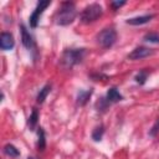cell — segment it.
<instances>
[{"mask_svg": "<svg viewBox=\"0 0 159 159\" xmlns=\"http://www.w3.org/2000/svg\"><path fill=\"white\" fill-rule=\"evenodd\" d=\"M77 16L76 5L72 1H65L61 4L58 11L55 15V22L60 26H67L73 22Z\"/></svg>", "mask_w": 159, "mask_h": 159, "instance_id": "6da1fadb", "label": "cell"}, {"mask_svg": "<svg viewBox=\"0 0 159 159\" xmlns=\"http://www.w3.org/2000/svg\"><path fill=\"white\" fill-rule=\"evenodd\" d=\"M86 50L84 48H67L63 51L61 60H60V65L62 68L65 70H71L73 66L78 65L83 57H84Z\"/></svg>", "mask_w": 159, "mask_h": 159, "instance_id": "7a4b0ae2", "label": "cell"}, {"mask_svg": "<svg viewBox=\"0 0 159 159\" xmlns=\"http://www.w3.org/2000/svg\"><path fill=\"white\" fill-rule=\"evenodd\" d=\"M103 14V9L98 2H93L87 5L82 12H81V21L83 24H91L94 22L97 19H99Z\"/></svg>", "mask_w": 159, "mask_h": 159, "instance_id": "3957f363", "label": "cell"}, {"mask_svg": "<svg viewBox=\"0 0 159 159\" xmlns=\"http://www.w3.org/2000/svg\"><path fill=\"white\" fill-rule=\"evenodd\" d=\"M117 41V32L113 27H107L103 29L98 35H97V42L103 47V48H109L112 47Z\"/></svg>", "mask_w": 159, "mask_h": 159, "instance_id": "277c9868", "label": "cell"}, {"mask_svg": "<svg viewBox=\"0 0 159 159\" xmlns=\"http://www.w3.org/2000/svg\"><path fill=\"white\" fill-rule=\"evenodd\" d=\"M51 5V1H39L37 2V5H36V7H35V10L32 11V14L30 15V20H29V22H30V26L32 27V29H35V27H37V25H39V21H40V16L42 15V12L45 11V9L47 7V6H50Z\"/></svg>", "mask_w": 159, "mask_h": 159, "instance_id": "5b68a950", "label": "cell"}, {"mask_svg": "<svg viewBox=\"0 0 159 159\" xmlns=\"http://www.w3.org/2000/svg\"><path fill=\"white\" fill-rule=\"evenodd\" d=\"M154 53V51L149 47H144V46H139L137 48H134L129 55H128V60L135 61V60H142L145 57H149Z\"/></svg>", "mask_w": 159, "mask_h": 159, "instance_id": "8992f818", "label": "cell"}, {"mask_svg": "<svg viewBox=\"0 0 159 159\" xmlns=\"http://www.w3.org/2000/svg\"><path fill=\"white\" fill-rule=\"evenodd\" d=\"M15 46V40L14 36L10 32H1L0 36V47L4 51H9L11 48H14Z\"/></svg>", "mask_w": 159, "mask_h": 159, "instance_id": "52a82bcc", "label": "cell"}, {"mask_svg": "<svg viewBox=\"0 0 159 159\" xmlns=\"http://www.w3.org/2000/svg\"><path fill=\"white\" fill-rule=\"evenodd\" d=\"M20 30H21V42L22 45L26 47V48H32L35 46V41H34V37L30 35V32L26 30L25 25H21L20 26Z\"/></svg>", "mask_w": 159, "mask_h": 159, "instance_id": "ba28073f", "label": "cell"}, {"mask_svg": "<svg viewBox=\"0 0 159 159\" xmlns=\"http://www.w3.org/2000/svg\"><path fill=\"white\" fill-rule=\"evenodd\" d=\"M106 99L109 102V103H117L119 101L123 99V96L119 93V91L116 88V87H112L107 91V94H106Z\"/></svg>", "mask_w": 159, "mask_h": 159, "instance_id": "9c48e42d", "label": "cell"}, {"mask_svg": "<svg viewBox=\"0 0 159 159\" xmlns=\"http://www.w3.org/2000/svg\"><path fill=\"white\" fill-rule=\"evenodd\" d=\"M154 15H143V16H137V17H132V19H128L125 22L128 25H133V26H137V25H143V24H147L152 19H153Z\"/></svg>", "mask_w": 159, "mask_h": 159, "instance_id": "30bf717a", "label": "cell"}, {"mask_svg": "<svg viewBox=\"0 0 159 159\" xmlns=\"http://www.w3.org/2000/svg\"><path fill=\"white\" fill-rule=\"evenodd\" d=\"M91 96H92V89H87V91L81 89L77 93V104L78 106H84L88 102V99L91 98Z\"/></svg>", "mask_w": 159, "mask_h": 159, "instance_id": "8fae6325", "label": "cell"}, {"mask_svg": "<svg viewBox=\"0 0 159 159\" xmlns=\"http://www.w3.org/2000/svg\"><path fill=\"white\" fill-rule=\"evenodd\" d=\"M50 91H51V84H45V86L40 89V92H39V94H37V97H36L37 103H43V101L46 99V97H47V94L50 93Z\"/></svg>", "mask_w": 159, "mask_h": 159, "instance_id": "7c38bea8", "label": "cell"}, {"mask_svg": "<svg viewBox=\"0 0 159 159\" xmlns=\"http://www.w3.org/2000/svg\"><path fill=\"white\" fill-rule=\"evenodd\" d=\"M37 135H39V140H37V147L40 150H43L46 147V137H45V130L43 128H37Z\"/></svg>", "mask_w": 159, "mask_h": 159, "instance_id": "4fadbf2b", "label": "cell"}, {"mask_svg": "<svg viewBox=\"0 0 159 159\" xmlns=\"http://www.w3.org/2000/svg\"><path fill=\"white\" fill-rule=\"evenodd\" d=\"M4 153L7 155V157H11V158H16L20 155V152L19 149H16V147H14L12 144H6L4 147Z\"/></svg>", "mask_w": 159, "mask_h": 159, "instance_id": "5bb4252c", "label": "cell"}, {"mask_svg": "<svg viewBox=\"0 0 159 159\" xmlns=\"http://www.w3.org/2000/svg\"><path fill=\"white\" fill-rule=\"evenodd\" d=\"M37 119H39V113H37L36 109H34L32 113H31V116L29 117V120H27V124H29V127H30L31 130H34V128L36 127V124H37Z\"/></svg>", "mask_w": 159, "mask_h": 159, "instance_id": "9a60e30c", "label": "cell"}, {"mask_svg": "<svg viewBox=\"0 0 159 159\" xmlns=\"http://www.w3.org/2000/svg\"><path fill=\"white\" fill-rule=\"evenodd\" d=\"M147 78H148V71H145V70H143V71H139L137 75H135V82L137 83H139V84H144L145 83V81H147Z\"/></svg>", "mask_w": 159, "mask_h": 159, "instance_id": "2e32d148", "label": "cell"}, {"mask_svg": "<svg viewBox=\"0 0 159 159\" xmlns=\"http://www.w3.org/2000/svg\"><path fill=\"white\" fill-rule=\"evenodd\" d=\"M103 133H104V127H103V125L96 127V129L92 132V138H93V140H96V142L101 140L102 137H103Z\"/></svg>", "mask_w": 159, "mask_h": 159, "instance_id": "e0dca14e", "label": "cell"}, {"mask_svg": "<svg viewBox=\"0 0 159 159\" xmlns=\"http://www.w3.org/2000/svg\"><path fill=\"white\" fill-rule=\"evenodd\" d=\"M144 40L152 43H159V34L158 32H148L144 36Z\"/></svg>", "mask_w": 159, "mask_h": 159, "instance_id": "ac0fdd59", "label": "cell"}, {"mask_svg": "<svg viewBox=\"0 0 159 159\" xmlns=\"http://www.w3.org/2000/svg\"><path fill=\"white\" fill-rule=\"evenodd\" d=\"M158 132H159V118L157 119V122H155V124H154V125L152 127V129H150V132H149V134H150L152 137H155Z\"/></svg>", "mask_w": 159, "mask_h": 159, "instance_id": "d6986e66", "label": "cell"}, {"mask_svg": "<svg viewBox=\"0 0 159 159\" xmlns=\"http://www.w3.org/2000/svg\"><path fill=\"white\" fill-rule=\"evenodd\" d=\"M125 4V1H112L111 2V5H112V7H113V10H117L118 7H120V6H123Z\"/></svg>", "mask_w": 159, "mask_h": 159, "instance_id": "ffe728a7", "label": "cell"}, {"mask_svg": "<svg viewBox=\"0 0 159 159\" xmlns=\"http://www.w3.org/2000/svg\"><path fill=\"white\" fill-rule=\"evenodd\" d=\"M27 159H36V158H34V157H29Z\"/></svg>", "mask_w": 159, "mask_h": 159, "instance_id": "44dd1931", "label": "cell"}]
</instances>
